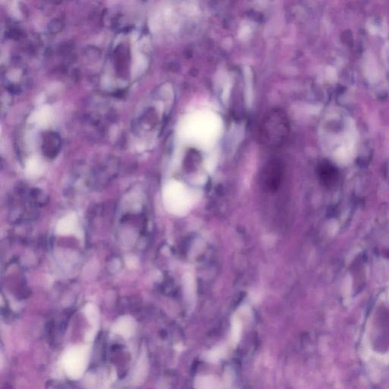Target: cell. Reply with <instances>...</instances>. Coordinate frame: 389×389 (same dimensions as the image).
<instances>
[{
	"mask_svg": "<svg viewBox=\"0 0 389 389\" xmlns=\"http://www.w3.org/2000/svg\"><path fill=\"white\" fill-rule=\"evenodd\" d=\"M226 348L224 346H219L217 348H214L212 349L210 351L208 352L205 355V360H208L211 363H215V362L219 361L220 359L222 358L223 356L225 355Z\"/></svg>",
	"mask_w": 389,
	"mask_h": 389,
	"instance_id": "cell-7",
	"label": "cell"
},
{
	"mask_svg": "<svg viewBox=\"0 0 389 389\" xmlns=\"http://www.w3.org/2000/svg\"><path fill=\"white\" fill-rule=\"evenodd\" d=\"M78 228L77 217L74 214L66 216L57 224V232L62 235H67L76 232Z\"/></svg>",
	"mask_w": 389,
	"mask_h": 389,
	"instance_id": "cell-4",
	"label": "cell"
},
{
	"mask_svg": "<svg viewBox=\"0 0 389 389\" xmlns=\"http://www.w3.org/2000/svg\"><path fill=\"white\" fill-rule=\"evenodd\" d=\"M195 389H223L218 379L212 375H200L194 381Z\"/></svg>",
	"mask_w": 389,
	"mask_h": 389,
	"instance_id": "cell-5",
	"label": "cell"
},
{
	"mask_svg": "<svg viewBox=\"0 0 389 389\" xmlns=\"http://www.w3.org/2000/svg\"><path fill=\"white\" fill-rule=\"evenodd\" d=\"M289 132L288 116L282 110L274 109L265 115L261 123L259 139L266 146L277 148L285 142Z\"/></svg>",
	"mask_w": 389,
	"mask_h": 389,
	"instance_id": "cell-1",
	"label": "cell"
},
{
	"mask_svg": "<svg viewBox=\"0 0 389 389\" xmlns=\"http://www.w3.org/2000/svg\"><path fill=\"white\" fill-rule=\"evenodd\" d=\"M42 150L47 156H54L59 152L60 147V138L55 133H47L43 136L42 141Z\"/></svg>",
	"mask_w": 389,
	"mask_h": 389,
	"instance_id": "cell-3",
	"label": "cell"
},
{
	"mask_svg": "<svg viewBox=\"0 0 389 389\" xmlns=\"http://www.w3.org/2000/svg\"><path fill=\"white\" fill-rule=\"evenodd\" d=\"M336 174L337 173L333 167L328 165V164L321 166L320 169H319V175H320L321 179L326 185H330L331 183H334Z\"/></svg>",
	"mask_w": 389,
	"mask_h": 389,
	"instance_id": "cell-6",
	"label": "cell"
},
{
	"mask_svg": "<svg viewBox=\"0 0 389 389\" xmlns=\"http://www.w3.org/2000/svg\"><path fill=\"white\" fill-rule=\"evenodd\" d=\"M240 333H241V328L239 323L235 322L233 326L232 338H231L233 345H236L239 342V339H240Z\"/></svg>",
	"mask_w": 389,
	"mask_h": 389,
	"instance_id": "cell-8",
	"label": "cell"
},
{
	"mask_svg": "<svg viewBox=\"0 0 389 389\" xmlns=\"http://www.w3.org/2000/svg\"><path fill=\"white\" fill-rule=\"evenodd\" d=\"M282 175V168L281 164L277 160L272 161L268 164L265 168V183L269 187V190L274 191L279 186Z\"/></svg>",
	"mask_w": 389,
	"mask_h": 389,
	"instance_id": "cell-2",
	"label": "cell"
}]
</instances>
